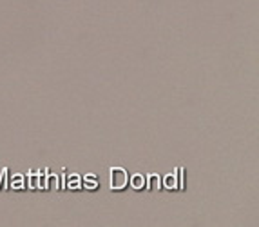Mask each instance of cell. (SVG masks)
I'll use <instances>...</instances> for the list:
<instances>
[{
    "mask_svg": "<svg viewBox=\"0 0 259 227\" xmlns=\"http://www.w3.org/2000/svg\"><path fill=\"white\" fill-rule=\"evenodd\" d=\"M161 187L165 191H174V189H183V169H176L174 173L165 176Z\"/></svg>",
    "mask_w": 259,
    "mask_h": 227,
    "instance_id": "obj_1",
    "label": "cell"
}]
</instances>
